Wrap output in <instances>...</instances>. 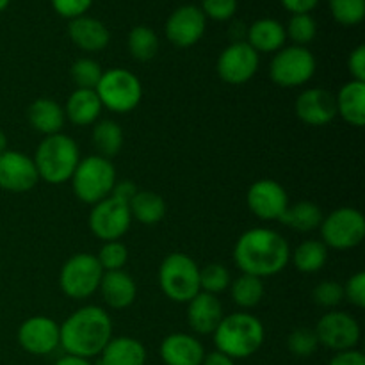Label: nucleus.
Listing matches in <instances>:
<instances>
[{
    "label": "nucleus",
    "instance_id": "obj_17",
    "mask_svg": "<svg viewBox=\"0 0 365 365\" xmlns=\"http://www.w3.org/2000/svg\"><path fill=\"white\" fill-rule=\"evenodd\" d=\"M18 344L31 355H48L59 346V324L45 316L29 317L18 328Z\"/></svg>",
    "mask_w": 365,
    "mask_h": 365
},
{
    "label": "nucleus",
    "instance_id": "obj_37",
    "mask_svg": "<svg viewBox=\"0 0 365 365\" xmlns=\"http://www.w3.org/2000/svg\"><path fill=\"white\" fill-rule=\"evenodd\" d=\"M285 34L294 41V45L307 46L316 39L317 24L310 14H292L289 25L285 27Z\"/></svg>",
    "mask_w": 365,
    "mask_h": 365
},
{
    "label": "nucleus",
    "instance_id": "obj_21",
    "mask_svg": "<svg viewBox=\"0 0 365 365\" xmlns=\"http://www.w3.org/2000/svg\"><path fill=\"white\" fill-rule=\"evenodd\" d=\"M70 39L84 52H100L110 41V32L103 21L93 16H78L70 20L68 25Z\"/></svg>",
    "mask_w": 365,
    "mask_h": 365
},
{
    "label": "nucleus",
    "instance_id": "obj_40",
    "mask_svg": "<svg viewBox=\"0 0 365 365\" xmlns=\"http://www.w3.org/2000/svg\"><path fill=\"white\" fill-rule=\"evenodd\" d=\"M312 298L319 307L331 309V307H337L344 299V289H342V285L339 282L324 280L316 285V289L312 292Z\"/></svg>",
    "mask_w": 365,
    "mask_h": 365
},
{
    "label": "nucleus",
    "instance_id": "obj_43",
    "mask_svg": "<svg viewBox=\"0 0 365 365\" xmlns=\"http://www.w3.org/2000/svg\"><path fill=\"white\" fill-rule=\"evenodd\" d=\"M91 4L93 0H52V7L56 9V13L68 20L84 16Z\"/></svg>",
    "mask_w": 365,
    "mask_h": 365
},
{
    "label": "nucleus",
    "instance_id": "obj_5",
    "mask_svg": "<svg viewBox=\"0 0 365 365\" xmlns=\"http://www.w3.org/2000/svg\"><path fill=\"white\" fill-rule=\"evenodd\" d=\"M70 180L75 196L81 202L95 205L110 196L116 184V170L106 157L88 155L81 159Z\"/></svg>",
    "mask_w": 365,
    "mask_h": 365
},
{
    "label": "nucleus",
    "instance_id": "obj_50",
    "mask_svg": "<svg viewBox=\"0 0 365 365\" xmlns=\"http://www.w3.org/2000/svg\"><path fill=\"white\" fill-rule=\"evenodd\" d=\"M4 152H7V135L0 130V155H2Z\"/></svg>",
    "mask_w": 365,
    "mask_h": 365
},
{
    "label": "nucleus",
    "instance_id": "obj_22",
    "mask_svg": "<svg viewBox=\"0 0 365 365\" xmlns=\"http://www.w3.org/2000/svg\"><path fill=\"white\" fill-rule=\"evenodd\" d=\"M100 292L102 298L110 309L123 310L135 302L138 287L135 282L127 271H103L102 282H100Z\"/></svg>",
    "mask_w": 365,
    "mask_h": 365
},
{
    "label": "nucleus",
    "instance_id": "obj_26",
    "mask_svg": "<svg viewBox=\"0 0 365 365\" xmlns=\"http://www.w3.org/2000/svg\"><path fill=\"white\" fill-rule=\"evenodd\" d=\"M98 356L96 365H145L146 349L138 339L116 337L107 342Z\"/></svg>",
    "mask_w": 365,
    "mask_h": 365
},
{
    "label": "nucleus",
    "instance_id": "obj_19",
    "mask_svg": "<svg viewBox=\"0 0 365 365\" xmlns=\"http://www.w3.org/2000/svg\"><path fill=\"white\" fill-rule=\"evenodd\" d=\"M223 317V305H221L220 298L209 294V292L200 291L187 303V323L196 334H214V330H216Z\"/></svg>",
    "mask_w": 365,
    "mask_h": 365
},
{
    "label": "nucleus",
    "instance_id": "obj_3",
    "mask_svg": "<svg viewBox=\"0 0 365 365\" xmlns=\"http://www.w3.org/2000/svg\"><path fill=\"white\" fill-rule=\"evenodd\" d=\"M212 335L217 351L235 360L255 355L262 346L266 331L259 317L235 312L225 316Z\"/></svg>",
    "mask_w": 365,
    "mask_h": 365
},
{
    "label": "nucleus",
    "instance_id": "obj_38",
    "mask_svg": "<svg viewBox=\"0 0 365 365\" xmlns=\"http://www.w3.org/2000/svg\"><path fill=\"white\" fill-rule=\"evenodd\" d=\"M96 260L102 266L103 271H120L123 269L125 264L128 260V250L123 242L120 241H109L103 242L100 248Z\"/></svg>",
    "mask_w": 365,
    "mask_h": 365
},
{
    "label": "nucleus",
    "instance_id": "obj_7",
    "mask_svg": "<svg viewBox=\"0 0 365 365\" xmlns=\"http://www.w3.org/2000/svg\"><path fill=\"white\" fill-rule=\"evenodd\" d=\"M95 91L103 107L120 114L134 110L143 98V86L138 75L123 68L103 71Z\"/></svg>",
    "mask_w": 365,
    "mask_h": 365
},
{
    "label": "nucleus",
    "instance_id": "obj_10",
    "mask_svg": "<svg viewBox=\"0 0 365 365\" xmlns=\"http://www.w3.org/2000/svg\"><path fill=\"white\" fill-rule=\"evenodd\" d=\"M321 235L327 248L351 250L365 237V220L362 212L353 207H341L323 217Z\"/></svg>",
    "mask_w": 365,
    "mask_h": 365
},
{
    "label": "nucleus",
    "instance_id": "obj_49",
    "mask_svg": "<svg viewBox=\"0 0 365 365\" xmlns=\"http://www.w3.org/2000/svg\"><path fill=\"white\" fill-rule=\"evenodd\" d=\"M56 365H93L88 359H81V356H73V355H66L63 359H59L56 362Z\"/></svg>",
    "mask_w": 365,
    "mask_h": 365
},
{
    "label": "nucleus",
    "instance_id": "obj_28",
    "mask_svg": "<svg viewBox=\"0 0 365 365\" xmlns=\"http://www.w3.org/2000/svg\"><path fill=\"white\" fill-rule=\"evenodd\" d=\"M132 220L143 225H157L166 216V202L160 195L153 191H138L128 203Z\"/></svg>",
    "mask_w": 365,
    "mask_h": 365
},
{
    "label": "nucleus",
    "instance_id": "obj_44",
    "mask_svg": "<svg viewBox=\"0 0 365 365\" xmlns=\"http://www.w3.org/2000/svg\"><path fill=\"white\" fill-rule=\"evenodd\" d=\"M348 68L353 81L365 82V46L364 45H359L351 53H349Z\"/></svg>",
    "mask_w": 365,
    "mask_h": 365
},
{
    "label": "nucleus",
    "instance_id": "obj_8",
    "mask_svg": "<svg viewBox=\"0 0 365 365\" xmlns=\"http://www.w3.org/2000/svg\"><path fill=\"white\" fill-rule=\"evenodd\" d=\"M103 269L91 253H75L63 264L59 287L68 298L86 299L95 294L102 282Z\"/></svg>",
    "mask_w": 365,
    "mask_h": 365
},
{
    "label": "nucleus",
    "instance_id": "obj_12",
    "mask_svg": "<svg viewBox=\"0 0 365 365\" xmlns=\"http://www.w3.org/2000/svg\"><path fill=\"white\" fill-rule=\"evenodd\" d=\"M259 64V53L248 43L235 41L220 53L216 70L223 82L232 86H241L255 77Z\"/></svg>",
    "mask_w": 365,
    "mask_h": 365
},
{
    "label": "nucleus",
    "instance_id": "obj_14",
    "mask_svg": "<svg viewBox=\"0 0 365 365\" xmlns=\"http://www.w3.org/2000/svg\"><path fill=\"white\" fill-rule=\"evenodd\" d=\"M207 18L198 6L185 4L175 9L166 20V38L178 48H189L203 38Z\"/></svg>",
    "mask_w": 365,
    "mask_h": 365
},
{
    "label": "nucleus",
    "instance_id": "obj_31",
    "mask_svg": "<svg viewBox=\"0 0 365 365\" xmlns=\"http://www.w3.org/2000/svg\"><path fill=\"white\" fill-rule=\"evenodd\" d=\"M294 266L299 273H317L319 269H323V266L328 260V248L324 246L323 241H316V239H310V241H303L298 248L294 250Z\"/></svg>",
    "mask_w": 365,
    "mask_h": 365
},
{
    "label": "nucleus",
    "instance_id": "obj_11",
    "mask_svg": "<svg viewBox=\"0 0 365 365\" xmlns=\"http://www.w3.org/2000/svg\"><path fill=\"white\" fill-rule=\"evenodd\" d=\"M89 230L103 242L118 241L128 232L132 225V214L128 203L107 196L102 202L93 205L89 214Z\"/></svg>",
    "mask_w": 365,
    "mask_h": 365
},
{
    "label": "nucleus",
    "instance_id": "obj_20",
    "mask_svg": "<svg viewBox=\"0 0 365 365\" xmlns=\"http://www.w3.org/2000/svg\"><path fill=\"white\" fill-rule=\"evenodd\" d=\"M160 359L166 365H202L205 349L189 334H171L160 344Z\"/></svg>",
    "mask_w": 365,
    "mask_h": 365
},
{
    "label": "nucleus",
    "instance_id": "obj_23",
    "mask_svg": "<svg viewBox=\"0 0 365 365\" xmlns=\"http://www.w3.org/2000/svg\"><path fill=\"white\" fill-rule=\"evenodd\" d=\"M27 118L31 127L36 132L46 135L61 134L64 127V121H66V114L64 109L52 98H43L34 100V102L29 106L27 109Z\"/></svg>",
    "mask_w": 365,
    "mask_h": 365
},
{
    "label": "nucleus",
    "instance_id": "obj_33",
    "mask_svg": "<svg viewBox=\"0 0 365 365\" xmlns=\"http://www.w3.org/2000/svg\"><path fill=\"white\" fill-rule=\"evenodd\" d=\"M128 52L135 61H152L159 52V38L155 31L146 25H138L128 32Z\"/></svg>",
    "mask_w": 365,
    "mask_h": 365
},
{
    "label": "nucleus",
    "instance_id": "obj_24",
    "mask_svg": "<svg viewBox=\"0 0 365 365\" xmlns=\"http://www.w3.org/2000/svg\"><path fill=\"white\" fill-rule=\"evenodd\" d=\"M285 39V27L274 18H260V20L253 21L252 27L248 29V45L259 52L277 53L278 50L284 48Z\"/></svg>",
    "mask_w": 365,
    "mask_h": 365
},
{
    "label": "nucleus",
    "instance_id": "obj_51",
    "mask_svg": "<svg viewBox=\"0 0 365 365\" xmlns=\"http://www.w3.org/2000/svg\"><path fill=\"white\" fill-rule=\"evenodd\" d=\"M9 2H11V0H0V13L7 9V6H9Z\"/></svg>",
    "mask_w": 365,
    "mask_h": 365
},
{
    "label": "nucleus",
    "instance_id": "obj_47",
    "mask_svg": "<svg viewBox=\"0 0 365 365\" xmlns=\"http://www.w3.org/2000/svg\"><path fill=\"white\" fill-rule=\"evenodd\" d=\"M330 365H365V356L356 349H348V351H339Z\"/></svg>",
    "mask_w": 365,
    "mask_h": 365
},
{
    "label": "nucleus",
    "instance_id": "obj_4",
    "mask_svg": "<svg viewBox=\"0 0 365 365\" xmlns=\"http://www.w3.org/2000/svg\"><path fill=\"white\" fill-rule=\"evenodd\" d=\"M32 159L39 178L48 184H64L81 163V152L70 135L53 134L39 143Z\"/></svg>",
    "mask_w": 365,
    "mask_h": 365
},
{
    "label": "nucleus",
    "instance_id": "obj_30",
    "mask_svg": "<svg viewBox=\"0 0 365 365\" xmlns=\"http://www.w3.org/2000/svg\"><path fill=\"white\" fill-rule=\"evenodd\" d=\"M91 139L98 155L110 160L123 146V130L114 120H102L93 127Z\"/></svg>",
    "mask_w": 365,
    "mask_h": 365
},
{
    "label": "nucleus",
    "instance_id": "obj_48",
    "mask_svg": "<svg viewBox=\"0 0 365 365\" xmlns=\"http://www.w3.org/2000/svg\"><path fill=\"white\" fill-rule=\"evenodd\" d=\"M202 365H235V364L230 356L223 355V353L220 351H214V353H209V355H205Z\"/></svg>",
    "mask_w": 365,
    "mask_h": 365
},
{
    "label": "nucleus",
    "instance_id": "obj_6",
    "mask_svg": "<svg viewBox=\"0 0 365 365\" xmlns=\"http://www.w3.org/2000/svg\"><path fill=\"white\" fill-rule=\"evenodd\" d=\"M160 291L175 303H189L200 292V267L185 253H170L159 267Z\"/></svg>",
    "mask_w": 365,
    "mask_h": 365
},
{
    "label": "nucleus",
    "instance_id": "obj_15",
    "mask_svg": "<svg viewBox=\"0 0 365 365\" xmlns=\"http://www.w3.org/2000/svg\"><path fill=\"white\" fill-rule=\"evenodd\" d=\"M246 203L259 220L280 221L289 207V196L284 185L278 184L277 180L262 178L250 185Z\"/></svg>",
    "mask_w": 365,
    "mask_h": 365
},
{
    "label": "nucleus",
    "instance_id": "obj_2",
    "mask_svg": "<svg viewBox=\"0 0 365 365\" xmlns=\"http://www.w3.org/2000/svg\"><path fill=\"white\" fill-rule=\"evenodd\" d=\"M113 339V321L109 314L95 305L75 310L59 324V346L68 355L93 359L98 356Z\"/></svg>",
    "mask_w": 365,
    "mask_h": 365
},
{
    "label": "nucleus",
    "instance_id": "obj_16",
    "mask_svg": "<svg viewBox=\"0 0 365 365\" xmlns=\"http://www.w3.org/2000/svg\"><path fill=\"white\" fill-rule=\"evenodd\" d=\"M39 182L34 159L16 150L0 155V189L9 192H27Z\"/></svg>",
    "mask_w": 365,
    "mask_h": 365
},
{
    "label": "nucleus",
    "instance_id": "obj_45",
    "mask_svg": "<svg viewBox=\"0 0 365 365\" xmlns=\"http://www.w3.org/2000/svg\"><path fill=\"white\" fill-rule=\"evenodd\" d=\"M135 192H138V187H135V184L132 180H121V182L116 180L113 191H110V196L120 200V202L130 203V200L134 198Z\"/></svg>",
    "mask_w": 365,
    "mask_h": 365
},
{
    "label": "nucleus",
    "instance_id": "obj_36",
    "mask_svg": "<svg viewBox=\"0 0 365 365\" xmlns=\"http://www.w3.org/2000/svg\"><path fill=\"white\" fill-rule=\"evenodd\" d=\"M230 284V271L223 264H209L203 269H200V291L216 296L227 291Z\"/></svg>",
    "mask_w": 365,
    "mask_h": 365
},
{
    "label": "nucleus",
    "instance_id": "obj_25",
    "mask_svg": "<svg viewBox=\"0 0 365 365\" xmlns=\"http://www.w3.org/2000/svg\"><path fill=\"white\" fill-rule=\"evenodd\" d=\"M337 114L351 127H364L365 123V82L349 81L335 96Z\"/></svg>",
    "mask_w": 365,
    "mask_h": 365
},
{
    "label": "nucleus",
    "instance_id": "obj_9",
    "mask_svg": "<svg viewBox=\"0 0 365 365\" xmlns=\"http://www.w3.org/2000/svg\"><path fill=\"white\" fill-rule=\"evenodd\" d=\"M316 57L307 46L280 48L269 64V77L280 88H298L307 84L316 73Z\"/></svg>",
    "mask_w": 365,
    "mask_h": 365
},
{
    "label": "nucleus",
    "instance_id": "obj_39",
    "mask_svg": "<svg viewBox=\"0 0 365 365\" xmlns=\"http://www.w3.org/2000/svg\"><path fill=\"white\" fill-rule=\"evenodd\" d=\"M287 348L292 355L303 356V359L314 355L317 351V348H319L316 331L309 330V328H298V330H294L289 335Z\"/></svg>",
    "mask_w": 365,
    "mask_h": 365
},
{
    "label": "nucleus",
    "instance_id": "obj_1",
    "mask_svg": "<svg viewBox=\"0 0 365 365\" xmlns=\"http://www.w3.org/2000/svg\"><path fill=\"white\" fill-rule=\"evenodd\" d=\"M234 260L245 274L257 278L282 273L291 260V248L284 235L271 228H252L237 239Z\"/></svg>",
    "mask_w": 365,
    "mask_h": 365
},
{
    "label": "nucleus",
    "instance_id": "obj_27",
    "mask_svg": "<svg viewBox=\"0 0 365 365\" xmlns=\"http://www.w3.org/2000/svg\"><path fill=\"white\" fill-rule=\"evenodd\" d=\"M102 109L103 106L95 89H75L68 98L64 114L73 125L88 127L98 120Z\"/></svg>",
    "mask_w": 365,
    "mask_h": 365
},
{
    "label": "nucleus",
    "instance_id": "obj_13",
    "mask_svg": "<svg viewBox=\"0 0 365 365\" xmlns=\"http://www.w3.org/2000/svg\"><path fill=\"white\" fill-rule=\"evenodd\" d=\"M316 335L319 344L334 351L355 349L360 341V327L353 316L346 312H328L317 321Z\"/></svg>",
    "mask_w": 365,
    "mask_h": 365
},
{
    "label": "nucleus",
    "instance_id": "obj_35",
    "mask_svg": "<svg viewBox=\"0 0 365 365\" xmlns=\"http://www.w3.org/2000/svg\"><path fill=\"white\" fill-rule=\"evenodd\" d=\"M330 13L337 24L353 27L362 24L365 16V0H328Z\"/></svg>",
    "mask_w": 365,
    "mask_h": 365
},
{
    "label": "nucleus",
    "instance_id": "obj_29",
    "mask_svg": "<svg viewBox=\"0 0 365 365\" xmlns=\"http://www.w3.org/2000/svg\"><path fill=\"white\" fill-rule=\"evenodd\" d=\"M280 223L292 230L312 232L323 223V210L312 202H298L287 207L284 216L280 217Z\"/></svg>",
    "mask_w": 365,
    "mask_h": 365
},
{
    "label": "nucleus",
    "instance_id": "obj_18",
    "mask_svg": "<svg viewBox=\"0 0 365 365\" xmlns=\"http://www.w3.org/2000/svg\"><path fill=\"white\" fill-rule=\"evenodd\" d=\"M296 116L310 127H324L337 116L335 95L323 88H309L296 98Z\"/></svg>",
    "mask_w": 365,
    "mask_h": 365
},
{
    "label": "nucleus",
    "instance_id": "obj_41",
    "mask_svg": "<svg viewBox=\"0 0 365 365\" xmlns=\"http://www.w3.org/2000/svg\"><path fill=\"white\" fill-rule=\"evenodd\" d=\"M202 13L214 21H227L237 13V0H203Z\"/></svg>",
    "mask_w": 365,
    "mask_h": 365
},
{
    "label": "nucleus",
    "instance_id": "obj_34",
    "mask_svg": "<svg viewBox=\"0 0 365 365\" xmlns=\"http://www.w3.org/2000/svg\"><path fill=\"white\" fill-rule=\"evenodd\" d=\"M71 81L77 86V89H96L100 78H102L103 70L95 59L89 57H81L73 63L70 70Z\"/></svg>",
    "mask_w": 365,
    "mask_h": 365
},
{
    "label": "nucleus",
    "instance_id": "obj_42",
    "mask_svg": "<svg viewBox=\"0 0 365 365\" xmlns=\"http://www.w3.org/2000/svg\"><path fill=\"white\" fill-rule=\"evenodd\" d=\"M344 289V298L348 299L349 303H353L359 309H364L365 307V273L364 271H359V273L353 274L346 285H342Z\"/></svg>",
    "mask_w": 365,
    "mask_h": 365
},
{
    "label": "nucleus",
    "instance_id": "obj_32",
    "mask_svg": "<svg viewBox=\"0 0 365 365\" xmlns=\"http://www.w3.org/2000/svg\"><path fill=\"white\" fill-rule=\"evenodd\" d=\"M264 282L262 278L252 277V274L242 273L237 280L230 284L232 302L241 309H253L259 305L264 298Z\"/></svg>",
    "mask_w": 365,
    "mask_h": 365
},
{
    "label": "nucleus",
    "instance_id": "obj_46",
    "mask_svg": "<svg viewBox=\"0 0 365 365\" xmlns=\"http://www.w3.org/2000/svg\"><path fill=\"white\" fill-rule=\"evenodd\" d=\"M282 6L292 14H310V11L316 9L319 0H280Z\"/></svg>",
    "mask_w": 365,
    "mask_h": 365
}]
</instances>
